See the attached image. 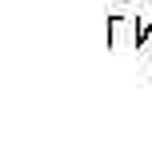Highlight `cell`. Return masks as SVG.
Wrapping results in <instances>:
<instances>
[{"instance_id":"obj_1","label":"cell","mask_w":152,"mask_h":152,"mask_svg":"<svg viewBox=\"0 0 152 152\" xmlns=\"http://www.w3.org/2000/svg\"><path fill=\"white\" fill-rule=\"evenodd\" d=\"M124 36L140 40V20H128V16H108V44L120 48V44H124Z\"/></svg>"}]
</instances>
